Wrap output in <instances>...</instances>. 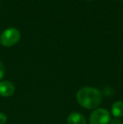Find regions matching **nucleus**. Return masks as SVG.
I'll list each match as a JSON object with an SVG mask.
<instances>
[{
  "instance_id": "10",
  "label": "nucleus",
  "mask_w": 123,
  "mask_h": 124,
  "mask_svg": "<svg viewBox=\"0 0 123 124\" xmlns=\"http://www.w3.org/2000/svg\"><path fill=\"white\" fill-rule=\"evenodd\" d=\"M88 1H90V0H88Z\"/></svg>"
},
{
  "instance_id": "5",
  "label": "nucleus",
  "mask_w": 123,
  "mask_h": 124,
  "mask_svg": "<svg viewBox=\"0 0 123 124\" xmlns=\"http://www.w3.org/2000/svg\"><path fill=\"white\" fill-rule=\"evenodd\" d=\"M67 124H86V120L82 114L72 112L67 116Z\"/></svg>"
},
{
  "instance_id": "8",
  "label": "nucleus",
  "mask_w": 123,
  "mask_h": 124,
  "mask_svg": "<svg viewBox=\"0 0 123 124\" xmlns=\"http://www.w3.org/2000/svg\"><path fill=\"white\" fill-rule=\"evenodd\" d=\"M7 122V116L3 112H0V124H4Z\"/></svg>"
},
{
  "instance_id": "6",
  "label": "nucleus",
  "mask_w": 123,
  "mask_h": 124,
  "mask_svg": "<svg viewBox=\"0 0 123 124\" xmlns=\"http://www.w3.org/2000/svg\"><path fill=\"white\" fill-rule=\"evenodd\" d=\"M111 113L116 118L123 116V101H116L112 105Z\"/></svg>"
},
{
  "instance_id": "2",
  "label": "nucleus",
  "mask_w": 123,
  "mask_h": 124,
  "mask_svg": "<svg viewBox=\"0 0 123 124\" xmlns=\"http://www.w3.org/2000/svg\"><path fill=\"white\" fill-rule=\"evenodd\" d=\"M20 32L15 28H8L2 32L0 36V42L3 46L10 47L19 42L20 39Z\"/></svg>"
},
{
  "instance_id": "1",
  "label": "nucleus",
  "mask_w": 123,
  "mask_h": 124,
  "mask_svg": "<svg viewBox=\"0 0 123 124\" xmlns=\"http://www.w3.org/2000/svg\"><path fill=\"white\" fill-rule=\"evenodd\" d=\"M102 95L93 87H83L77 93L78 103L87 109H94L100 104Z\"/></svg>"
},
{
  "instance_id": "3",
  "label": "nucleus",
  "mask_w": 123,
  "mask_h": 124,
  "mask_svg": "<svg viewBox=\"0 0 123 124\" xmlns=\"http://www.w3.org/2000/svg\"><path fill=\"white\" fill-rule=\"evenodd\" d=\"M110 121V112L106 109H103V108L94 110L91 113L89 117L90 124H108Z\"/></svg>"
},
{
  "instance_id": "7",
  "label": "nucleus",
  "mask_w": 123,
  "mask_h": 124,
  "mask_svg": "<svg viewBox=\"0 0 123 124\" xmlns=\"http://www.w3.org/2000/svg\"><path fill=\"white\" fill-rule=\"evenodd\" d=\"M4 73H5V68H4V65L3 64V62H0V80L3 78V75H4Z\"/></svg>"
},
{
  "instance_id": "9",
  "label": "nucleus",
  "mask_w": 123,
  "mask_h": 124,
  "mask_svg": "<svg viewBox=\"0 0 123 124\" xmlns=\"http://www.w3.org/2000/svg\"><path fill=\"white\" fill-rule=\"evenodd\" d=\"M109 123H110V124H122V122H121L119 119H117V118H115V119H111Z\"/></svg>"
},
{
  "instance_id": "4",
  "label": "nucleus",
  "mask_w": 123,
  "mask_h": 124,
  "mask_svg": "<svg viewBox=\"0 0 123 124\" xmlns=\"http://www.w3.org/2000/svg\"><path fill=\"white\" fill-rule=\"evenodd\" d=\"M15 87L12 82L10 81H2L0 82V95L3 97L11 96L14 93Z\"/></svg>"
}]
</instances>
